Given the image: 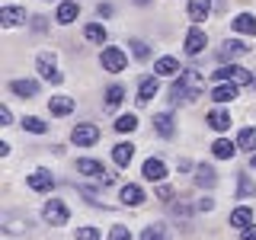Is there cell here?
<instances>
[{"mask_svg":"<svg viewBox=\"0 0 256 240\" xmlns=\"http://www.w3.org/2000/svg\"><path fill=\"white\" fill-rule=\"evenodd\" d=\"M202 90H205V74H202V70L182 68L180 80H176L173 90H170V102H173V106H180V102H192Z\"/></svg>","mask_w":256,"mask_h":240,"instance_id":"obj_1","label":"cell"},{"mask_svg":"<svg viewBox=\"0 0 256 240\" xmlns=\"http://www.w3.org/2000/svg\"><path fill=\"white\" fill-rule=\"evenodd\" d=\"M214 77H218L221 84H256V77L246 68H240V64H221V68L214 70Z\"/></svg>","mask_w":256,"mask_h":240,"instance_id":"obj_2","label":"cell"},{"mask_svg":"<svg viewBox=\"0 0 256 240\" xmlns=\"http://www.w3.org/2000/svg\"><path fill=\"white\" fill-rule=\"evenodd\" d=\"M100 61H102V70H109V74H118V70H125V64H128V54L122 52V48L109 45V48H102Z\"/></svg>","mask_w":256,"mask_h":240,"instance_id":"obj_3","label":"cell"},{"mask_svg":"<svg viewBox=\"0 0 256 240\" xmlns=\"http://www.w3.org/2000/svg\"><path fill=\"white\" fill-rule=\"evenodd\" d=\"M42 218H45L48 224H54V228H61V224H68L70 212H68V205H64L61 198H48L45 208H42Z\"/></svg>","mask_w":256,"mask_h":240,"instance_id":"obj_4","label":"cell"},{"mask_svg":"<svg viewBox=\"0 0 256 240\" xmlns=\"http://www.w3.org/2000/svg\"><path fill=\"white\" fill-rule=\"evenodd\" d=\"M70 141H74L77 148H93V144L100 141V128L93 122H80V125H74V132H70Z\"/></svg>","mask_w":256,"mask_h":240,"instance_id":"obj_5","label":"cell"},{"mask_svg":"<svg viewBox=\"0 0 256 240\" xmlns=\"http://www.w3.org/2000/svg\"><path fill=\"white\" fill-rule=\"evenodd\" d=\"M54 64H58V61H54V54L52 52H42V54H38V58H36V68H38V74H42L45 80H48V84H61V70L58 68H54Z\"/></svg>","mask_w":256,"mask_h":240,"instance_id":"obj_6","label":"cell"},{"mask_svg":"<svg viewBox=\"0 0 256 240\" xmlns=\"http://www.w3.org/2000/svg\"><path fill=\"white\" fill-rule=\"evenodd\" d=\"M205 45H208V36H205L198 26H192V29L186 32V54H202Z\"/></svg>","mask_w":256,"mask_h":240,"instance_id":"obj_7","label":"cell"},{"mask_svg":"<svg viewBox=\"0 0 256 240\" xmlns=\"http://www.w3.org/2000/svg\"><path fill=\"white\" fill-rule=\"evenodd\" d=\"M141 173H144V180H150V182H160V180H166V164H164L160 157H150V160H144Z\"/></svg>","mask_w":256,"mask_h":240,"instance_id":"obj_8","label":"cell"},{"mask_svg":"<svg viewBox=\"0 0 256 240\" xmlns=\"http://www.w3.org/2000/svg\"><path fill=\"white\" fill-rule=\"evenodd\" d=\"M29 189L32 192H52V186H54V176L48 173V170H36V173H29Z\"/></svg>","mask_w":256,"mask_h":240,"instance_id":"obj_9","label":"cell"},{"mask_svg":"<svg viewBox=\"0 0 256 240\" xmlns=\"http://www.w3.org/2000/svg\"><path fill=\"white\" fill-rule=\"evenodd\" d=\"M77 16H80V6L74 4V0H61V4H58V13H54V20H58L61 26H70Z\"/></svg>","mask_w":256,"mask_h":240,"instance_id":"obj_10","label":"cell"},{"mask_svg":"<svg viewBox=\"0 0 256 240\" xmlns=\"http://www.w3.org/2000/svg\"><path fill=\"white\" fill-rule=\"evenodd\" d=\"M22 20H26V10H22V6H4V10H0V26L4 29L20 26Z\"/></svg>","mask_w":256,"mask_h":240,"instance_id":"obj_11","label":"cell"},{"mask_svg":"<svg viewBox=\"0 0 256 240\" xmlns=\"http://www.w3.org/2000/svg\"><path fill=\"white\" fill-rule=\"evenodd\" d=\"M77 173H84V176H96V180H106V166L100 164V160H90V157H84V160H77Z\"/></svg>","mask_w":256,"mask_h":240,"instance_id":"obj_12","label":"cell"},{"mask_svg":"<svg viewBox=\"0 0 256 240\" xmlns=\"http://www.w3.org/2000/svg\"><path fill=\"white\" fill-rule=\"evenodd\" d=\"M214 182H218V173H214L208 164H198V166H196V186H198V189H212Z\"/></svg>","mask_w":256,"mask_h":240,"instance_id":"obj_13","label":"cell"},{"mask_svg":"<svg viewBox=\"0 0 256 240\" xmlns=\"http://www.w3.org/2000/svg\"><path fill=\"white\" fill-rule=\"evenodd\" d=\"M246 52H250V45H244L240 38H228V42H224V48L218 52V58L228 61V58H237V54H246Z\"/></svg>","mask_w":256,"mask_h":240,"instance_id":"obj_14","label":"cell"},{"mask_svg":"<svg viewBox=\"0 0 256 240\" xmlns=\"http://www.w3.org/2000/svg\"><path fill=\"white\" fill-rule=\"evenodd\" d=\"M10 90L22 100H32V96H38V84L36 80H10Z\"/></svg>","mask_w":256,"mask_h":240,"instance_id":"obj_15","label":"cell"},{"mask_svg":"<svg viewBox=\"0 0 256 240\" xmlns=\"http://www.w3.org/2000/svg\"><path fill=\"white\" fill-rule=\"evenodd\" d=\"M132 157H134V144L132 141H122V144L112 148V160H116L118 166H128V164H132Z\"/></svg>","mask_w":256,"mask_h":240,"instance_id":"obj_16","label":"cell"},{"mask_svg":"<svg viewBox=\"0 0 256 240\" xmlns=\"http://www.w3.org/2000/svg\"><path fill=\"white\" fill-rule=\"evenodd\" d=\"M154 96H157V77H144L141 84H138V102H141V106H148Z\"/></svg>","mask_w":256,"mask_h":240,"instance_id":"obj_17","label":"cell"},{"mask_svg":"<svg viewBox=\"0 0 256 240\" xmlns=\"http://www.w3.org/2000/svg\"><path fill=\"white\" fill-rule=\"evenodd\" d=\"M230 26L237 32H244V36H256V16L253 13H240V16L230 20Z\"/></svg>","mask_w":256,"mask_h":240,"instance_id":"obj_18","label":"cell"},{"mask_svg":"<svg viewBox=\"0 0 256 240\" xmlns=\"http://www.w3.org/2000/svg\"><path fill=\"white\" fill-rule=\"evenodd\" d=\"M208 13H212V0H189V20L192 22L208 20Z\"/></svg>","mask_w":256,"mask_h":240,"instance_id":"obj_19","label":"cell"},{"mask_svg":"<svg viewBox=\"0 0 256 240\" xmlns=\"http://www.w3.org/2000/svg\"><path fill=\"white\" fill-rule=\"evenodd\" d=\"M205 122L212 125L214 132H228V128H230V112H224V109H212Z\"/></svg>","mask_w":256,"mask_h":240,"instance_id":"obj_20","label":"cell"},{"mask_svg":"<svg viewBox=\"0 0 256 240\" xmlns=\"http://www.w3.org/2000/svg\"><path fill=\"white\" fill-rule=\"evenodd\" d=\"M154 70H157L160 77H173V74H182L180 61H176V58H170V54H166V58H157V64H154Z\"/></svg>","mask_w":256,"mask_h":240,"instance_id":"obj_21","label":"cell"},{"mask_svg":"<svg viewBox=\"0 0 256 240\" xmlns=\"http://www.w3.org/2000/svg\"><path fill=\"white\" fill-rule=\"evenodd\" d=\"M48 109H52V116H68V112H74V100L70 96H52Z\"/></svg>","mask_w":256,"mask_h":240,"instance_id":"obj_22","label":"cell"},{"mask_svg":"<svg viewBox=\"0 0 256 240\" xmlns=\"http://www.w3.org/2000/svg\"><path fill=\"white\" fill-rule=\"evenodd\" d=\"M154 128H157V134H164V138H173L176 134V125H173L170 112H160V116L154 118Z\"/></svg>","mask_w":256,"mask_h":240,"instance_id":"obj_23","label":"cell"},{"mask_svg":"<svg viewBox=\"0 0 256 240\" xmlns=\"http://www.w3.org/2000/svg\"><path fill=\"white\" fill-rule=\"evenodd\" d=\"M212 154L218 157V160H230V157L237 154V144H230L228 138H218V141L212 144Z\"/></svg>","mask_w":256,"mask_h":240,"instance_id":"obj_24","label":"cell"},{"mask_svg":"<svg viewBox=\"0 0 256 240\" xmlns=\"http://www.w3.org/2000/svg\"><path fill=\"white\" fill-rule=\"evenodd\" d=\"M212 100L214 102H230V100H237V84H218L212 90Z\"/></svg>","mask_w":256,"mask_h":240,"instance_id":"obj_25","label":"cell"},{"mask_svg":"<svg viewBox=\"0 0 256 240\" xmlns=\"http://www.w3.org/2000/svg\"><path fill=\"white\" fill-rule=\"evenodd\" d=\"M84 38L86 42H96V45H106L109 32H106V26H100V22H90V26L84 29Z\"/></svg>","mask_w":256,"mask_h":240,"instance_id":"obj_26","label":"cell"},{"mask_svg":"<svg viewBox=\"0 0 256 240\" xmlns=\"http://www.w3.org/2000/svg\"><path fill=\"white\" fill-rule=\"evenodd\" d=\"M250 221H253V212H250L246 205H240V208H234V212H230V224H234V228H240V230L250 228Z\"/></svg>","mask_w":256,"mask_h":240,"instance_id":"obj_27","label":"cell"},{"mask_svg":"<svg viewBox=\"0 0 256 240\" xmlns=\"http://www.w3.org/2000/svg\"><path fill=\"white\" fill-rule=\"evenodd\" d=\"M122 202H125V205H141V202H144V189L134 186V182L122 186Z\"/></svg>","mask_w":256,"mask_h":240,"instance_id":"obj_28","label":"cell"},{"mask_svg":"<svg viewBox=\"0 0 256 240\" xmlns=\"http://www.w3.org/2000/svg\"><path fill=\"white\" fill-rule=\"evenodd\" d=\"M237 148H244V150H253L256 154V128H244V132L237 134Z\"/></svg>","mask_w":256,"mask_h":240,"instance_id":"obj_29","label":"cell"},{"mask_svg":"<svg viewBox=\"0 0 256 240\" xmlns=\"http://www.w3.org/2000/svg\"><path fill=\"white\" fill-rule=\"evenodd\" d=\"M141 240H170V237H166V228H164V224H148V228H144L141 230Z\"/></svg>","mask_w":256,"mask_h":240,"instance_id":"obj_30","label":"cell"},{"mask_svg":"<svg viewBox=\"0 0 256 240\" xmlns=\"http://www.w3.org/2000/svg\"><path fill=\"white\" fill-rule=\"evenodd\" d=\"M125 100V86H118V84H112L109 90H106V109H116L118 102Z\"/></svg>","mask_w":256,"mask_h":240,"instance_id":"obj_31","label":"cell"},{"mask_svg":"<svg viewBox=\"0 0 256 240\" xmlns=\"http://www.w3.org/2000/svg\"><path fill=\"white\" fill-rule=\"evenodd\" d=\"M22 128L32 132V134H45L48 132V125L42 122V118H36V116H26V118H22Z\"/></svg>","mask_w":256,"mask_h":240,"instance_id":"obj_32","label":"cell"},{"mask_svg":"<svg viewBox=\"0 0 256 240\" xmlns=\"http://www.w3.org/2000/svg\"><path fill=\"white\" fill-rule=\"evenodd\" d=\"M134 128H138V118H134V116H118L116 118V132L128 134V132H134Z\"/></svg>","mask_w":256,"mask_h":240,"instance_id":"obj_33","label":"cell"},{"mask_svg":"<svg viewBox=\"0 0 256 240\" xmlns=\"http://www.w3.org/2000/svg\"><path fill=\"white\" fill-rule=\"evenodd\" d=\"M253 192H256V182H253L246 173H240V189H237V196L246 198V196H253Z\"/></svg>","mask_w":256,"mask_h":240,"instance_id":"obj_34","label":"cell"},{"mask_svg":"<svg viewBox=\"0 0 256 240\" xmlns=\"http://www.w3.org/2000/svg\"><path fill=\"white\" fill-rule=\"evenodd\" d=\"M132 52H134V58H138V61H148L150 58V48H148V42H141V38H132Z\"/></svg>","mask_w":256,"mask_h":240,"instance_id":"obj_35","label":"cell"},{"mask_svg":"<svg viewBox=\"0 0 256 240\" xmlns=\"http://www.w3.org/2000/svg\"><path fill=\"white\" fill-rule=\"evenodd\" d=\"M109 240H132V234H128L125 224H116V228L109 230Z\"/></svg>","mask_w":256,"mask_h":240,"instance_id":"obj_36","label":"cell"},{"mask_svg":"<svg viewBox=\"0 0 256 240\" xmlns=\"http://www.w3.org/2000/svg\"><path fill=\"white\" fill-rule=\"evenodd\" d=\"M77 240H100V230L96 228H77Z\"/></svg>","mask_w":256,"mask_h":240,"instance_id":"obj_37","label":"cell"},{"mask_svg":"<svg viewBox=\"0 0 256 240\" xmlns=\"http://www.w3.org/2000/svg\"><path fill=\"white\" fill-rule=\"evenodd\" d=\"M157 198H160V202H173V189L170 186H160L157 189Z\"/></svg>","mask_w":256,"mask_h":240,"instance_id":"obj_38","label":"cell"},{"mask_svg":"<svg viewBox=\"0 0 256 240\" xmlns=\"http://www.w3.org/2000/svg\"><path fill=\"white\" fill-rule=\"evenodd\" d=\"M10 109H6V106H0V125H10Z\"/></svg>","mask_w":256,"mask_h":240,"instance_id":"obj_39","label":"cell"},{"mask_svg":"<svg viewBox=\"0 0 256 240\" xmlns=\"http://www.w3.org/2000/svg\"><path fill=\"white\" fill-rule=\"evenodd\" d=\"M212 208H214L212 198H198V212H212Z\"/></svg>","mask_w":256,"mask_h":240,"instance_id":"obj_40","label":"cell"},{"mask_svg":"<svg viewBox=\"0 0 256 240\" xmlns=\"http://www.w3.org/2000/svg\"><path fill=\"white\" fill-rule=\"evenodd\" d=\"M96 13H100V16H112V6L109 4H100V10H96Z\"/></svg>","mask_w":256,"mask_h":240,"instance_id":"obj_41","label":"cell"},{"mask_svg":"<svg viewBox=\"0 0 256 240\" xmlns=\"http://www.w3.org/2000/svg\"><path fill=\"white\" fill-rule=\"evenodd\" d=\"M244 240H256V228H246L244 230Z\"/></svg>","mask_w":256,"mask_h":240,"instance_id":"obj_42","label":"cell"},{"mask_svg":"<svg viewBox=\"0 0 256 240\" xmlns=\"http://www.w3.org/2000/svg\"><path fill=\"white\" fill-rule=\"evenodd\" d=\"M250 166H253V170H256V154H253V157H250Z\"/></svg>","mask_w":256,"mask_h":240,"instance_id":"obj_43","label":"cell"},{"mask_svg":"<svg viewBox=\"0 0 256 240\" xmlns=\"http://www.w3.org/2000/svg\"><path fill=\"white\" fill-rule=\"evenodd\" d=\"M134 4H150V0H134Z\"/></svg>","mask_w":256,"mask_h":240,"instance_id":"obj_44","label":"cell"}]
</instances>
